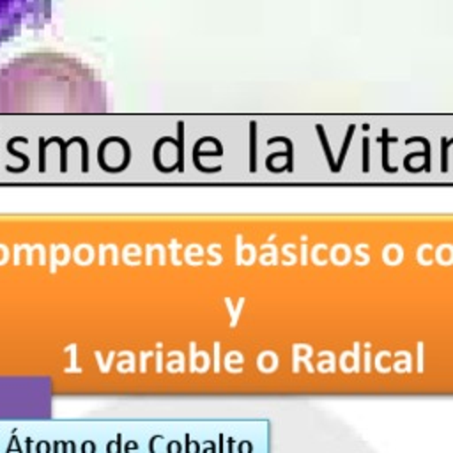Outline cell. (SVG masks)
Masks as SVG:
<instances>
[{"label": "cell", "mask_w": 453, "mask_h": 453, "mask_svg": "<svg viewBox=\"0 0 453 453\" xmlns=\"http://www.w3.org/2000/svg\"><path fill=\"white\" fill-rule=\"evenodd\" d=\"M0 113H106V88L73 57L27 53L0 69Z\"/></svg>", "instance_id": "cell-1"}, {"label": "cell", "mask_w": 453, "mask_h": 453, "mask_svg": "<svg viewBox=\"0 0 453 453\" xmlns=\"http://www.w3.org/2000/svg\"><path fill=\"white\" fill-rule=\"evenodd\" d=\"M51 19V0H0V44L25 28L39 30Z\"/></svg>", "instance_id": "cell-2"}]
</instances>
